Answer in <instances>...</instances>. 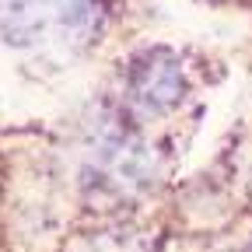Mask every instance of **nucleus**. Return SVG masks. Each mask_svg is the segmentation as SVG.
Returning <instances> with one entry per match:
<instances>
[{
    "instance_id": "3",
    "label": "nucleus",
    "mask_w": 252,
    "mask_h": 252,
    "mask_svg": "<svg viewBox=\"0 0 252 252\" xmlns=\"http://www.w3.org/2000/svg\"><path fill=\"white\" fill-rule=\"evenodd\" d=\"M94 252H98V249H94ZM105 252H112V249H105ZM119 252H126V249H119Z\"/></svg>"
},
{
    "instance_id": "1",
    "label": "nucleus",
    "mask_w": 252,
    "mask_h": 252,
    "mask_svg": "<svg viewBox=\"0 0 252 252\" xmlns=\"http://www.w3.org/2000/svg\"><path fill=\"white\" fill-rule=\"evenodd\" d=\"M105 28V0H0V39L21 53L77 56Z\"/></svg>"
},
{
    "instance_id": "2",
    "label": "nucleus",
    "mask_w": 252,
    "mask_h": 252,
    "mask_svg": "<svg viewBox=\"0 0 252 252\" xmlns=\"http://www.w3.org/2000/svg\"><path fill=\"white\" fill-rule=\"evenodd\" d=\"M189 94V70L179 53L147 49L140 53L123 81V102L140 123L172 116Z\"/></svg>"
}]
</instances>
